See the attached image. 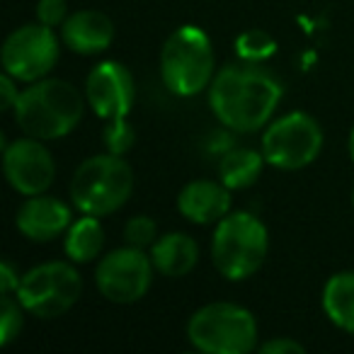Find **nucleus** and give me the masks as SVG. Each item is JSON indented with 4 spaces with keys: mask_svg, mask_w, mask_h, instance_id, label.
Here are the masks:
<instances>
[{
    "mask_svg": "<svg viewBox=\"0 0 354 354\" xmlns=\"http://www.w3.org/2000/svg\"><path fill=\"white\" fill-rule=\"evenodd\" d=\"M281 83L262 64H228L209 85V104L223 127L241 133L262 129L281 100Z\"/></svg>",
    "mask_w": 354,
    "mask_h": 354,
    "instance_id": "1",
    "label": "nucleus"
},
{
    "mask_svg": "<svg viewBox=\"0 0 354 354\" xmlns=\"http://www.w3.org/2000/svg\"><path fill=\"white\" fill-rule=\"evenodd\" d=\"M85 100L68 80H35L15 104V122L27 136L51 141L71 133L83 119Z\"/></svg>",
    "mask_w": 354,
    "mask_h": 354,
    "instance_id": "2",
    "label": "nucleus"
},
{
    "mask_svg": "<svg viewBox=\"0 0 354 354\" xmlns=\"http://www.w3.org/2000/svg\"><path fill=\"white\" fill-rule=\"evenodd\" d=\"M270 250L265 223L248 212H228L216 223L212 241V260L221 277L243 281L262 267Z\"/></svg>",
    "mask_w": 354,
    "mask_h": 354,
    "instance_id": "3",
    "label": "nucleus"
},
{
    "mask_svg": "<svg viewBox=\"0 0 354 354\" xmlns=\"http://www.w3.org/2000/svg\"><path fill=\"white\" fill-rule=\"evenodd\" d=\"M133 192V170L122 156H93L80 162L71 183L75 209L90 216H107L122 209Z\"/></svg>",
    "mask_w": 354,
    "mask_h": 354,
    "instance_id": "4",
    "label": "nucleus"
},
{
    "mask_svg": "<svg viewBox=\"0 0 354 354\" xmlns=\"http://www.w3.org/2000/svg\"><path fill=\"white\" fill-rule=\"evenodd\" d=\"M160 75L170 93L192 97L214 80V46L209 35L194 25L175 30L160 51Z\"/></svg>",
    "mask_w": 354,
    "mask_h": 354,
    "instance_id": "5",
    "label": "nucleus"
},
{
    "mask_svg": "<svg viewBox=\"0 0 354 354\" xmlns=\"http://www.w3.org/2000/svg\"><path fill=\"white\" fill-rule=\"evenodd\" d=\"M187 339L207 354H248L257 342L255 315L228 301L207 304L189 318Z\"/></svg>",
    "mask_w": 354,
    "mask_h": 354,
    "instance_id": "6",
    "label": "nucleus"
},
{
    "mask_svg": "<svg viewBox=\"0 0 354 354\" xmlns=\"http://www.w3.org/2000/svg\"><path fill=\"white\" fill-rule=\"evenodd\" d=\"M80 274L68 262H44L25 272L17 286V299L37 318H59L73 308L80 296Z\"/></svg>",
    "mask_w": 354,
    "mask_h": 354,
    "instance_id": "7",
    "label": "nucleus"
},
{
    "mask_svg": "<svg viewBox=\"0 0 354 354\" xmlns=\"http://www.w3.org/2000/svg\"><path fill=\"white\" fill-rule=\"evenodd\" d=\"M323 129L310 114L291 112L267 127L262 136V156L279 170H301L320 156Z\"/></svg>",
    "mask_w": 354,
    "mask_h": 354,
    "instance_id": "8",
    "label": "nucleus"
},
{
    "mask_svg": "<svg viewBox=\"0 0 354 354\" xmlns=\"http://www.w3.org/2000/svg\"><path fill=\"white\" fill-rule=\"evenodd\" d=\"M153 281V260L143 248H119L104 255L95 270L100 294L112 304H136L148 294Z\"/></svg>",
    "mask_w": 354,
    "mask_h": 354,
    "instance_id": "9",
    "label": "nucleus"
},
{
    "mask_svg": "<svg viewBox=\"0 0 354 354\" xmlns=\"http://www.w3.org/2000/svg\"><path fill=\"white\" fill-rule=\"evenodd\" d=\"M59 59V39L54 30L41 22L22 25L3 44V68L22 83L41 80Z\"/></svg>",
    "mask_w": 354,
    "mask_h": 354,
    "instance_id": "10",
    "label": "nucleus"
},
{
    "mask_svg": "<svg viewBox=\"0 0 354 354\" xmlns=\"http://www.w3.org/2000/svg\"><path fill=\"white\" fill-rule=\"evenodd\" d=\"M3 170L10 187L25 197L44 194L56 177V162L41 138L25 136L6 146Z\"/></svg>",
    "mask_w": 354,
    "mask_h": 354,
    "instance_id": "11",
    "label": "nucleus"
},
{
    "mask_svg": "<svg viewBox=\"0 0 354 354\" xmlns=\"http://www.w3.org/2000/svg\"><path fill=\"white\" fill-rule=\"evenodd\" d=\"M136 88L127 66L117 61H104L90 71L85 80V100L90 109L104 122L124 119L133 107Z\"/></svg>",
    "mask_w": 354,
    "mask_h": 354,
    "instance_id": "12",
    "label": "nucleus"
},
{
    "mask_svg": "<svg viewBox=\"0 0 354 354\" xmlns=\"http://www.w3.org/2000/svg\"><path fill=\"white\" fill-rule=\"evenodd\" d=\"M17 231L35 243H49L68 231L73 223V214L61 199L35 194L17 212Z\"/></svg>",
    "mask_w": 354,
    "mask_h": 354,
    "instance_id": "13",
    "label": "nucleus"
},
{
    "mask_svg": "<svg viewBox=\"0 0 354 354\" xmlns=\"http://www.w3.org/2000/svg\"><path fill=\"white\" fill-rule=\"evenodd\" d=\"M177 209L187 221L199 226L218 223L231 212V189L214 180H194L183 187L177 197Z\"/></svg>",
    "mask_w": 354,
    "mask_h": 354,
    "instance_id": "14",
    "label": "nucleus"
},
{
    "mask_svg": "<svg viewBox=\"0 0 354 354\" xmlns=\"http://www.w3.org/2000/svg\"><path fill=\"white\" fill-rule=\"evenodd\" d=\"M61 39L75 54H100L112 44L114 22L100 10H78L61 25Z\"/></svg>",
    "mask_w": 354,
    "mask_h": 354,
    "instance_id": "15",
    "label": "nucleus"
},
{
    "mask_svg": "<svg viewBox=\"0 0 354 354\" xmlns=\"http://www.w3.org/2000/svg\"><path fill=\"white\" fill-rule=\"evenodd\" d=\"M151 260L162 277H185L199 260V248L187 233H165L151 245Z\"/></svg>",
    "mask_w": 354,
    "mask_h": 354,
    "instance_id": "16",
    "label": "nucleus"
},
{
    "mask_svg": "<svg viewBox=\"0 0 354 354\" xmlns=\"http://www.w3.org/2000/svg\"><path fill=\"white\" fill-rule=\"evenodd\" d=\"M323 310L330 323L354 335V272H337L325 281Z\"/></svg>",
    "mask_w": 354,
    "mask_h": 354,
    "instance_id": "17",
    "label": "nucleus"
},
{
    "mask_svg": "<svg viewBox=\"0 0 354 354\" xmlns=\"http://www.w3.org/2000/svg\"><path fill=\"white\" fill-rule=\"evenodd\" d=\"M265 156L252 148H231L218 162V177L228 189H245L257 183Z\"/></svg>",
    "mask_w": 354,
    "mask_h": 354,
    "instance_id": "18",
    "label": "nucleus"
},
{
    "mask_svg": "<svg viewBox=\"0 0 354 354\" xmlns=\"http://www.w3.org/2000/svg\"><path fill=\"white\" fill-rule=\"evenodd\" d=\"M104 245V231L100 216H90L83 214V218L71 223L68 233H66L64 250L73 262H90L100 255Z\"/></svg>",
    "mask_w": 354,
    "mask_h": 354,
    "instance_id": "19",
    "label": "nucleus"
},
{
    "mask_svg": "<svg viewBox=\"0 0 354 354\" xmlns=\"http://www.w3.org/2000/svg\"><path fill=\"white\" fill-rule=\"evenodd\" d=\"M277 41L262 30H248L238 35L236 39V54L241 61H250V64H265L270 56H274Z\"/></svg>",
    "mask_w": 354,
    "mask_h": 354,
    "instance_id": "20",
    "label": "nucleus"
},
{
    "mask_svg": "<svg viewBox=\"0 0 354 354\" xmlns=\"http://www.w3.org/2000/svg\"><path fill=\"white\" fill-rule=\"evenodd\" d=\"M22 310L25 306L20 304V299L12 301L10 294H3L0 299V344L3 347H8L22 333Z\"/></svg>",
    "mask_w": 354,
    "mask_h": 354,
    "instance_id": "21",
    "label": "nucleus"
},
{
    "mask_svg": "<svg viewBox=\"0 0 354 354\" xmlns=\"http://www.w3.org/2000/svg\"><path fill=\"white\" fill-rule=\"evenodd\" d=\"M133 141H136V131L127 122V117L107 122V127H104V146H107V153L124 156V153L131 151Z\"/></svg>",
    "mask_w": 354,
    "mask_h": 354,
    "instance_id": "22",
    "label": "nucleus"
},
{
    "mask_svg": "<svg viewBox=\"0 0 354 354\" xmlns=\"http://www.w3.org/2000/svg\"><path fill=\"white\" fill-rule=\"evenodd\" d=\"M158 226L151 216H133L129 218L127 228H124V241L127 245L133 248H148L158 241Z\"/></svg>",
    "mask_w": 354,
    "mask_h": 354,
    "instance_id": "23",
    "label": "nucleus"
},
{
    "mask_svg": "<svg viewBox=\"0 0 354 354\" xmlns=\"http://www.w3.org/2000/svg\"><path fill=\"white\" fill-rule=\"evenodd\" d=\"M37 20L46 27H59L68 20V6L66 0H39L37 3Z\"/></svg>",
    "mask_w": 354,
    "mask_h": 354,
    "instance_id": "24",
    "label": "nucleus"
},
{
    "mask_svg": "<svg viewBox=\"0 0 354 354\" xmlns=\"http://www.w3.org/2000/svg\"><path fill=\"white\" fill-rule=\"evenodd\" d=\"M260 352L262 354H304V344H299L296 339L289 337H274V339H267L265 344H260Z\"/></svg>",
    "mask_w": 354,
    "mask_h": 354,
    "instance_id": "25",
    "label": "nucleus"
},
{
    "mask_svg": "<svg viewBox=\"0 0 354 354\" xmlns=\"http://www.w3.org/2000/svg\"><path fill=\"white\" fill-rule=\"evenodd\" d=\"M0 93H3V100H0V107L6 109H15L17 97H20V90L15 88V78L12 75H0Z\"/></svg>",
    "mask_w": 354,
    "mask_h": 354,
    "instance_id": "26",
    "label": "nucleus"
},
{
    "mask_svg": "<svg viewBox=\"0 0 354 354\" xmlns=\"http://www.w3.org/2000/svg\"><path fill=\"white\" fill-rule=\"evenodd\" d=\"M20 279L22 277H17L15 267H12L10 262L8 260L0 262V291H3V294H12V291H17Z\"/></svg>",
    "mask_w": 354,
    "mask_h": 354,
    "instance_id": "27",
    "label": "nucleus"
},
{
    "mask_svg": "<svg viewBox=\"0 0 354 354\" xmlns=\"http://www.w3.org/2000/svg\"><path fill=\"white\" fill-rule=\"evenodd\" d=\"M349 156H352V160H354V129H352V133H349Z\"/></svg>",
    "mask_w": 354,
    "mask_h": 354,
    "instance_id": "28",
    "label": "nucleus"
},
{
    "mask_svg": "<svg viewBox=\"0 0 354 354\" xmlns=\"http://www.w3.org/2000/svg\"><path fill=\"white\" fill-rule=\"evenodd\" d=\"M352 202H354V197H352Z\"/></svg>",
    "mask_w": 354,
    "mask_h": 354,
    "instance_id": "29",
    "label": "nucleus"
}]
</instances>
